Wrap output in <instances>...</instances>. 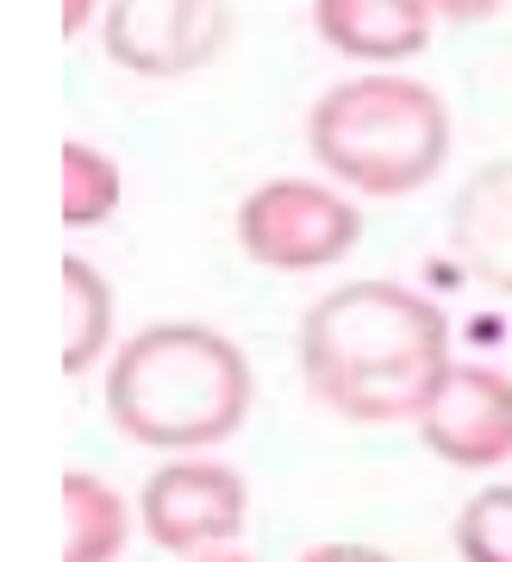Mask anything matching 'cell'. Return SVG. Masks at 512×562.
I'll return each mask as SVG.
<instances>
[{
  "label": "cell",
  "instance_id": "9c48e42d",
  "mask_svg": "<svg viewBox=\"0 0 512 562\" xmlns=\"http://www.w3.org/2000/svg\"><path fill=\"white\" fill-rule=\"evenodd\" d=\"M313 32L337 57L394 69L437 38V0H319Z\"/></svg>",
  "mask_w": 512,
  "mask_h": 562
},
{
  "label": "cell",
  "instance_id": "ba28073f",
  "mask_svg": "<svg viewBox=\"0 0 512 562\" xmlns=\"http://www.w3.org/2000/svg\"><path fill=\"white\" fill-rule=\"evenodd\" d=\"M444 244H450V262L475 288L512 301V157L481 162L450 194Z\"/></svg>",
  "mask_w": 512,
  "mask_h": 562
},
{
  "label": "cell",
  "instance_id": "8992f818",
  "mask_svg": "<svg viewBox=\"0 0 512 562\" xmlns=\"http://www.w3.org/2000/svg\"><path fill=\"white\" fill-rule=\"evenodd\" d=\"M232 44V13L213 0H113L100 20V50L125 76L176 81L194 76Z\"/></svg>",
  "mask_w": 512,
  "mask_h": 562
},
{
  "label": "cell",
  "instance_id": "7c38bea8",
  "mask_svg": "<svg viewBox=\"0 0 512 562\" xmlns=\"http://www.w3.org/2000/svg\"><path fill=\"white\" fill-rule=\"evenodd\" d=\"M125 201V176H119V162L88 138H69L63 144V225H76V232H94L107 225Z\"/></svg>",
  "mask_w": 512,
  "mask_h": 562
},
{
  "label": "cell",
  "instance_id": "4fadbf2b",
  "mask_svg": "<svg viewBox=\"0 0 512 562\" xmlns=\"http://www.w3.org/2000/svg\"><path fill=\"white\" fill-rule=\"evenodd\" d=\"M450 543L463 562H512V482L475 487L450 525Z\"/></svg>",
  "mask_w": 512,
  "mask_h": 562
},
{
  "label": "cell",
  "instance_id": "6da1fadb",
  "mask_svg": "<svg viewBox=\"0 0 512 562\" xmlns=\"http://www.w3.org/2000/svg\"><path fill=\"white\" fill-rule=\"evenodd\" d=\"M300 375L350 425H419L450 375V319L407 281H344L300 313Z\"/></svg>",
  "mask_w": 512,
  "mask_h": 562
},
{
  "label": "cell",
  "instance_id": "7a4b0ae2",
  "mask_svg": "<svg viewBox=\"0 0 512 562\" xmlns=\"http://www.w3.org/2000/svg\"><path fill=\"white\" fill-rule=\"evenodd\" d=\"M256 375L244 344L207 319H157L132 331L107 362L100 406L119 438L163 457H207L251 419Z\"/></svg>",
  "mask_w": 512,
  "mask_h": 562
},
{
  "label": "cell",
  "instance_id": "277c9868",
  "mask_svg": "<svg viewBox=\"0 0 512 562\" xmlns=\"http://www.w3.org/2000/svg\"><path fill=\"white\" fill-rule=\"evenodd\" d=\"M363 244V206L337 181L276 176L237 201V250L276 276L337 269Z\"/></svg>",
  "mask_w": 512,
  "mask_h": 562
},
{
  "label": "cell",
  "instance_id": "3957f363",
  "mask_svg": "<svg viewBox=\"0 0 512 562\" xmlns=\"http://www.w3.org/2000/svg\"><path fill=\"white\" fill-rule=\"evenodd\" d=\"M307 150L344 194L400 201L450 162V106L432 81L363 69L332 81L307 113Z\"/></svg>",
  "mask_w": 512,
  "mask_h": 562
},
{
  "label": "cell",
  "instance_id": "5b68a950",
  "mask_svg": "<svg viewBox=\"0 0 512 562\" xmlns=\"http://www.w3.org/2000/svg\"><path fill=\"white\" fill-rule=\"evenodd\" d=\"M244 519H251V487L219 457L163 462L138 494V531L181 562L219 557L232 538H244Z\"/></svg>",
  "mask_w": 512,
  "mask_h": 562
},
{
  "label": "cell",
  "instance_id": "52a82bcc",
  "mask_svg": "<svg viewBox=\"0 0 512 562\" xmlns=\"http://www.w3.org/2000/svg\"><path fill=\"white\" fill-rule=\"evenodd\" d=\"M419 443L450 469H507L512 462V375L493 362H450L432 406L419 413Z\"/></svg>",
  "mask_w": 512,
  "mask_h": 562
},
{
  "label": "cell",
  "instance_id": "5bb4252c",
  "mask_svg": "<svg viewBox=\"0 0 512 562\" xmlns=\"http://www.w3.org/2000/svg\"><path fill=\"white\" fill-rule=\"evenodd\" d=\"M300 562H394V557H388V550H375V543L332 538V543H313V550H300Z\"/></svg>",
  "mask_w": 512,
  "mask_h": 562
},
{
  "label": "cell",
  "instance_id": "8fae6325",
  "mask_svg": "<svg viewBox=\"0 0 512 562\" xmlns=\"http://www.w3.org/2000/svg\"><path fill=\"white\" fill-rule=\"evenodd\" d=\"M113 362V281L88 257H63V375H94Z\"/></svg>",
  "mask_w": 512,
  "mask_h": 562
},
{
  "label": "cell",
  "instance_id": "30bf717a",
  "mask_svg": "<svg viewBox=\"0 0 512 562\" xmlns=\"http://www.w3.org/2000/svg\"><path fill=\"white\" fill-rule=\"evenodd\" d=\"M132 543V506L107 475H63V562H119Z\"/></svg>",
  "mask_w": 512,
  "mask_h": 562
},
{
  "label": "cell",
  "instance_id": "9a60e30c",
  "mask_svg": "<svg viewBox=\"0 0 512 562\" xmlns=\"http://www.w3.org/2000/svg\"><path fill=\"white\" fill-rule=\"evenodd\" d=\"M194 562H256V557H232V550H219V557H194Z\"/></svg>",
  "mask_w": 512,
  "mask_h": 562
}]
</instances>
